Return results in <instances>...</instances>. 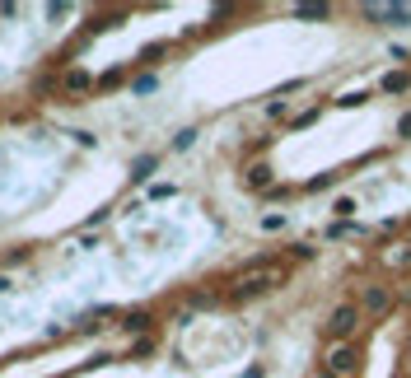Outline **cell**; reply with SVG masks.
<instances>
[{
	"label": "cell",
	"mask_w": 411,
	"mask_h": 378,
	"mask_svg": "<svg viewBox=\"0 0 411 378\" xmlns=\"http://www.w3.org/2000/svg\"><path fill=\"white\" fill-rule=\"evenodd\" d=\"M266 183H271V168L266 163H253L248 168V187H266Z\"/></svg>",
	"instance_id": "9c48e42d"
},
{
	"label": "cell",
	"mask_w": 411,
	"mask_h": 378,
	"mask_svg": "<svg viewBox=\"0 0 411 378\" xmlns=\"http://www.w3.org/2000/svg\"><path fill=\"white\" fill-rule=\"evenodd\" d=\"M122 327H127V332H145V327H150V313H145V308H136V313L122 318Z\"/></svg>",
	"instance_id": "8992f818"
},
{
	"label": "cell",
	"mask_w": 411,
	"mask_h": 378,
	"mask_svg": "<svg viewBox=\"0 0 411 378\" xmlns=\"http://www.w3.org/2000/svg\"><path fill=\"white\" fill-rule=\"evenodd\" d=\"M285 280V271L281 267H266V262H257V267H248V271H238L229 285V299L234 303H248V299H257V295H266V290H276Z\"/></svg>",
	"instance_id": "6da1fadb"
},
{
	"label": "cell",
	"mask_w": 411,
	"mask_h": 378,
	"mask_svg": "<svg viewBox=\"0 0 411 378\" xmlns=\"http://www.w3.org/2000/svg\"><path fill=\"white\" fill-rule=\"evenodd\" d=\"M61 84H66L71 94H79V89H89V84H94V80H89L84 70H66V80H61Z\"/></svg>",
	"instance_id": "ba28073f"
},
{
	"label": "cell",
	"mask_w": 411,
	"mask_h": 378,
	"mask_svg": "<svg viewBox=\"0 0 411 378\" xmlns=\"http://www.w3.org/2000/svg\"><path fill=\"white\" fill-rule=\"evenodd\" d=\"M94 84H99V89H117V84H122V70H108V75L94 80Z\"/></svg>",
	"instance_id": "7c38bea8"
},
{
	"label": "cell",
	"mask_w": 411,
	"mask_h": 378,
	"mask_svg": "<svg viewBox=\"0 0 411 378\" xmlns=\"http://www.w3.org/2000/svg\"><path fill=\"white\" fill-rule=\"evenodd\" d=\"M154 84H159L154 75H136V84H131V89H136V94H154Z\"/></svg>",
	"instance_id": "8fae6325"
},
{
	"label": "cell",
	"mask_w": 411,
	"mask_h": 378,
	"mask_svg": "<svg viewBox=\"0 0 411 378\" xmlns=\"http://www.w3.org/2000/svg\"><path fill=\"white\" fill-rule=\"evenodd\" d=\"M364 308L369 313H388L393 308V290L388 285H364Z\"/></svg>",
	"instance_id": "277c9868"
},
{
	"label": "cell",
	"mask_w": 411,
	"mask_h": 378,
	"mask_svg": "<svg viewBox=\"0 0 411 378\" xmlns=\"http://www.w3.org/2000/svg\"><path fill=\"white\" fill-rule=\"evenodd\" d=\"M407 89H411V75H407V70H393V75L384 80V94H407Z\"/></svg>",
	"instance_id": "5b68a950"
},
{
	"label": "cell",
	"mask_w": 411,
	"mask_h": 378,
	"mask_svg": "<svg viewBox=\"0 0 411 378\" xmlns=\"http://www.w3.org/2000/svg\"><path fill=\"white\" fill-rule=\"evenodd\" d=\"M356 327H360V308L356 303H336L332 313H327V336H332V341H351Z\"/></svg>",
	"instance_id": "3957f363"
},
{
	"label": "cell",
	"mask_w": 411,
	"mask_h": 378,
	"mask_svg": "<svg viewBox=\"0 0 411 378\" xmlns=\"http://www.w3.org/2000/svg\"><path fill=\"white\" fill-rule=\"evenodd\" d=\"M192 140H197V131H178V135H173V150H187Z\"/></svg>",
	"instance_id": "4fadbf2b"
},
{
	"label": "cell",
	"mask_w": 411,
	"mask_h": 378,
	"mask_svg": "<svg viewBox=\"0 0 411 378\" xmlns=\"http://www.w3.org/2000/svg\"><path fill=\"white\" fill-rule=\"evenodd\" d=\"M323 364H327L323 374H332V378H356L360 374V351H356V346H346V341H336L332 351L323 355Z\"/></svg>",
	"instance_id": "7a4b0ae2"
},
{
	"label": "cell",
	"mask_w": 411,
	"mask_h": 378,
	"mask_svg": "<svg viewBox=\"0 0 411 378\" xmlns=\"http://www.w3.org/2000/svg\"><path fill=\"white\" fill-rule=\"evenodd\" d=\"M397 131H402V135H411V112H402V122H397Z\"/></svg>",
	"instance_id": "5bb4252c"
},
{
	"label": "cell",
	"mask_w": 411,
	"mask_h": 378,
	"mask_svg": "<svg viewBox=\"0 0 411 378\" xmlns=\"http://www.w3.org/2000/svg\"><path fill=\"white\" fill-rule=\"evenodd\" d=\"M407 364H411V351H407Z\"/></svg>",
	"instance_id": "9a60e30c"
},
{
	"label": "cell",
	"mask_w": 411,
	"mask_h": 378,
	"mask_svg": "<svg viewBox=\"0 0 411 378\" xmlns=\"http://www.w3.org/2000/svg\"><path fill=\"white\" fill-rule=\"evenodd\" d=\"M323 378H332V374H323Z\"/></svg>",
	"instance_id": "2e32d148"
},
{
	"label": "cell",
	"mask_w": 411,
	"mask_h": 378,
	"mask_svg": "<svg viewBox=\"0 0 411 378\" xmlns=\"http://www.w3.org/2000/svg\"><path fill=\"white\" fill-rule=\"evenodd\" d=\"M154 173V154H145V159H136V168H131V178L140 183V178H150Z\"/></svg>",
	"instance_id": "30bf717a"
},
{
	"label": "cell",
	"mask_w": 411,
	"mask_h": 378,
	"mask_svg": "<svg viewBox=\"0 0 411 378\" xmlns=\"http://www.w3.org/2000/svg\"><path fill=\"white\" fill-rule=\"evenodd\" d=\"M295 14H299V19H327V5L308 0V5H295Z\"/></svg>",
	"instance_id": "52a82bcc"
}]
</instances>
